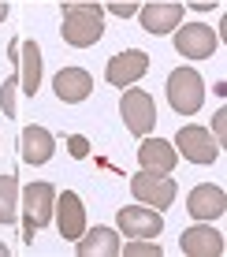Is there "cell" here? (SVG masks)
Listing matches in <instances>:
<instances>
[{
  "label": "cell",
  "mask_w": 227,
  "mask_h": 257,
  "mask_svg": "<svg viewBox=\"0 0 227 257\" xmlns=\"http://www.w3.org/2000/svg\"><path fill=\"white\" fill-rule=\"evenodd\" d=\"M179 250L186 257H220L223 253V235L216 231L208 220H197L194 227H186L179 238Z\"/></svg>",
  "instance_id": "30bf717a"
},
{
  "label": "cell",
  "mask_w": 227,
  "mask_h": 257,
  "mask_svg": "<svg viewBox=\"0 0 227 257\" xmlns=\"http://www.w3.org/2000/svg\"><path fill=\"white\" fill-rule=\"evenodd\" d=\"M138 161H142L145 172L171 175V172H175V164H179V153H175V146H171V142H164V138H149V135H145V138H142V146H138Z\"/></svg>",
  "instance_id": "5bb4252c"
},
{
  "label": "cell",
  "mask_w": 227,
  "mask_h": 257,
  "mask_svg": "<svg viewBox=\"0 0 227 257\" xmlns=\"http://www.w3.org/2000/svg\"><path fill=\"white\" fill-rule=\"evenodd\" d=\"M119 116H123L127 131H130L134 138L153 135V127H156V101H153V93H145V90H127L123 101H119Z\"/></svg>",
  "instance_id": "5b68a950"
},
{
  "label": "cell",
  "mask_w": 227,
  "mask_h": 257,
  "mask_svg": "<svg viewBox=\"0 0 227 257\" xmlns=\"http://www.w3.org/2000/svg\"><path fill=\"white\" fill-rule=\"evenodd\" d=\"M67 146H71V157H86V153H90V142H86V138H71V142H67Z\"/></svg>",
  "instance_id": "cb8c5ba5"
},
{
  "label": "cell",
  "mask_w": 227,
  "mask_h": 257,
  "mask_svg": "<svg viewBox=\"0 0 227 257\" xmlns=\"http://www.w3.org/2000/svg\"><path fill=\"white\" fill-rule=\"evenodd\" d=\"M160 242H153V238H134V242L123 246V257H160Z\"/></svg>",
  "instance_id": "ffe728a7"
},
{
  "label": "cell",
  "mask_w": 227,
  "mask_h": 257,
  "mask_svg": "<svg viewBox=\"0 0 227 257\" xmlns=\"http://www.w3.org/2000/svg\"><path fill=\"white\" fill-rule=\"evenodd\" d=\"M75 253L78 257H116L119 253V235L116 227H93L75 238Z\"/></svg>",
  "instance_id": "e0dca14e"
},
{
  "label": "cell",
  "mask_w": 227,
  "mask_h": 257,
  "mask_svg": "<svg viewBox=\"0 0 227 257\" xmlns=\"http://www.w3.org/2000/svg\"><path fill=\"white\" fill-rule=\"evenodd\" d=\"M175 153H182V161H190V164H212V161H220V142L205 127L186 123L175 135Z\"/></svg>",
  "instance_id": "8992f818"
},
{
  "label": "cell",
  "mask_w": 227,
  "mask_h": 257,
  "mask_svg": "<svg viewBox=\"0 0 227 257\" xmlns=\"http://www.w3.org/2000/svg\"><path fill=\"white\" fill-rule=\"evenodd\" d=\"M223 131H227V112L220 108L212 116V135H216V142H220V149H223Z\"/></svg>",
  "instance_id": "603a6c76"
},
{
  "label": "cell",
  "mask_w": 227,
  "mask_h": 257,
  "mask_svg": "<svg viewBox=\"0 0 227 257\" xmlns=\"http://www.w3.org/2000/svg\"><path fill=\"white\" fill-rule=\"evenodd\" d=\"M104 34V12L97 4H67L64 8V23H60V38L71 49L97 45Z\"/></svg>",
  "instance_id": "6da1fadb"
},
{
  "label": "cell",
  "mask_w": 227,
  "mask_h": 257,
  "mask_svg": "<svg viewBox=\"0 0 227 257\" xmlns=\"http://www.w3.org/2000/svg\"><path fill=\"white\" fill-rule=\"evenodd\" d=\"M15 86H19V78H4V86H0V108L8 119L15 116Z\"/></svg>",
  "instance_id": "44dd1931"
},
{
  "label": "cell",
  "mask_w": 227,
  "mask_h": 257,
  "mask_svg": "<svg viewBox=\"0 0 227 257\" xmlns=\"http://www.w3.org/2000/svg\"><path fill=\"white\" fill-rule=\"evenodd\" d=\"M116 224H119V231H123L127 238H156L164 231V216H160V209H149V205H127V209H119L116 212Z\"/></svg>",
  "instance_id": "ba28073f"
},
{
  "label": "cell",
  "mask_w": 227,
  "mask_h": 257,
  "mask_svg": "<svg viewBox=\"0 0 227 257\" xmlns=\"http://www.w3.org/2000/svg\"><path fill=\"white\" fill-rule=\"evenodd\" d=\"M108 8L112 15H119V19H130V15H138V8H142V0H108Z\"/></svg>",
  "instance_id": "7402d4cb"
},
{
  "label": "cell",
  "mask_w": 227,
  "mask_h": 257,
  "mask_svg": "<svg viewBox=\"0 0 227 257\" xmlns=\"http://www.w3.org/2000/svg\"><path fill=\"white\" fill-rule=\"evenodd\" d=\"M130 194H134V201H142V205H149V209H168L171 201H175V179L171 175H160V172H138V175H130Z\"/></svg>",
  "instance_id": "277c9868"
},
{
  "label": "cell",
  "mask_w": 227,
  "mask_h": 257,
  "mask_svg": "<svg viewBox=\"0 0 227 257\" xmlns=\"http://www.w3.org/2000/svg\"><path fill=\"white\" fill-rule=\"evenodd\" d=\"M19 146H23V161H26V164H34V168L49 164V161H52V153H56V138H52L45 127H38V123L23 127Z\"/></svg>",
  "instance_id": "2e32d148"
},
{
  "label": "cell",
  "mask_w": 227,
  "mask_h": 257,
  "mask_svg": "<svg viewBox=\"0 0 227 257\" xmlns=\"http://www.w3.org/2000/svg\"><path fill=\"white\" fill-rule=\"evenodd\" d=\"M15 216H19V179L0 175V224H15Z\"/></svg>",
  "instance_id": "d6986e66"
},
{
  "label": "cell",
  "mask_w": 227,
  "mask_h": 257,
  "mask_svg": "<svg viewBox=\"0 0 227 257\" xmlns=\"http://www.w3.org/2000/svg\"><path fill=\"white\" fill-rule=\"evenodd\" d=\"M168 101L179 116H194L205 104V78L194 67H175L168 75Z\"/></svg>",
  "instance_id": "3957f363"
},
{
  "label": "cell",
  "mask_w": 227,
  "mask_h": 257,
  "mask_svg": "<svg viewBox=\"0 0 227 257\" xmlns=\"http://www.w3.org/2000/svg\"><path fill=\"white\" fill-rule=\"evenodd\" d=\"M52 220H56V227H60V238L75 242V238L86 231V209H82V198H78L75 190L56 194V209H52Z\"/></svg>",
  "instance_id": "9c48e42d"
},
{
  "label": "cell",
  "mask_w": 227,
  "mask_h": 257,
  "mask_svg": "<svg viewBox=\"0 0 227 257\" xmlns=\"http://www.w3.org/2000/svg\"><path fill=\"white\" fill-rule=\"evenodd\" d=\"M52 90H56V97L64 104H78V101H86V97L93 93V78H90V71H82V67H64L52 78Z\"/></svg>",
  "instance_id": "9a60e30c"
},
{
  "label": "cell",
  "mask_w": 227,
  "mask_h": 257,
  "mask_svg": "<svg viewBox=\"0 0 227 257\" xmlns=\"http://www.w3.org/2000/svg\"><path fill=\"white\" fill-rule=\"evenodd\" d=\"M0 257H8V246H4V242H0Z\"/></svg>",
  "instance_id": "4316f807"
},
{
  "label": "cell",
  "mask_w": 227,
  "mask_h": 257,
  "mask_svg": "<svg viewBox=\"0 0 227 257\" xmlns=\"http://www.w3.org/2000/svg\"><path fill=\"white\" fill-rule=\"evenodd\" d=\"M64 4H93V0H64Z\"/></svg>",
  "instance_id": "484cf974"
},
{
  "label": "cell",
  "mask_w": 227,
  "mask_h": 257,
  "mask_svg": "<svg viewBox=\"0 0 227 257\" xmlns=\"http://www.w3.org/2000/svg\"><path fill=\"white\" fill-rule=\"evenodd\" d=\"M4 19H8V4L0 0V23H4Z\"/></svg>",
  "instance_id": "d4e9b609"
},
{
  "label": "cell",
  "mask_w": 227,
  "mask_h": 257,
  "mask_svg": "<svg viewBox=\"0 0 227 257\" xmlns=\"http://www.w3.org/2000/svg\"><path fill=\"white\" fill-rule=\"evenodd\" d=\"M149 71V56H145L142 49H123L119 56H112L108 60V67H104V78H108L112 86H134L138 78Z\"/></svg>",
  "instance_id": "8fae6325"
},
{
  "label": "cell",
  "mask_w": 227,
  "mask_h": 257,
  "mask_svg": "<svg viewBox=\"0 0 227 257\" xmlns=\"http://www.w3.org/2000/svg\"><path fill=\"white\" fill-rule=\"evenodd\" d=\"M19 86H23V93L26 97H34L38 93V86H41V49H38V41H19Z\"/></svg>",
  "instance_id": "ac0fdd59"
},
{
  "label": "cell",
  "mask_w": 227,
  "mask_h": 257,
  "mask_svg": "<svg viewBox=\"0 0 227 257\" xmlns=\"http://www.w3.org/2000/svg\"><path fill=\"white\" fill-rule=\"evenodd\" d=\"M186 212L194 220H220L223 212H227V194L223 187H212V183H201V187H194L186 194Z\"/></svg>",
  "instance_id": "4fadbf2b"
},
{
  "label": "cell",
  "mask_w": 227,
  "mask_h": 257,
  "mask_svg": "<svg viewBox=\"0 0 227 257\" xmlns=\"http://www.w3.org/2000/svg\"><path fill=\"white\" fill-rule=\"evenodd\" d=\"M171 34H175V52L182 60H208L220 49L216 30L205 23H182V30H171Z\"/></svg>",
  "instance_id": "52a82bcc"
},
{
  "label": "cell",
  "mask_w": 227,
  "mask_h": 257,
  "mask_svg": "<svg viewBox=\"0 0 227 257\" xmlns=\"http://www.w3.org/2000/svg\"><path fill=\"white\" fill-rule=\"evenodd\" d=\"M23 198V238L34 242V235L45 224H52V209H56V187L52 183H30L26 190H19Z\"/></svg>",
  "instance_id": "7a4b0ae2"
},
{
  "label": "cell",
  "mask_w": 227,
  "mask_h": 257,
  "mask_svg": "<svg viewBox=\"0 0 227 257\" xmlns=\"http://www.w3.org/2000/svg\"><path fill=\"white\" fill-rule=\"evenodd\" d=\"M138 19L145 34H171L182 23V0H153V4L138 8Z\"/></svg>",
  "instance_id": "7c38bea8"
}]
</instances>
